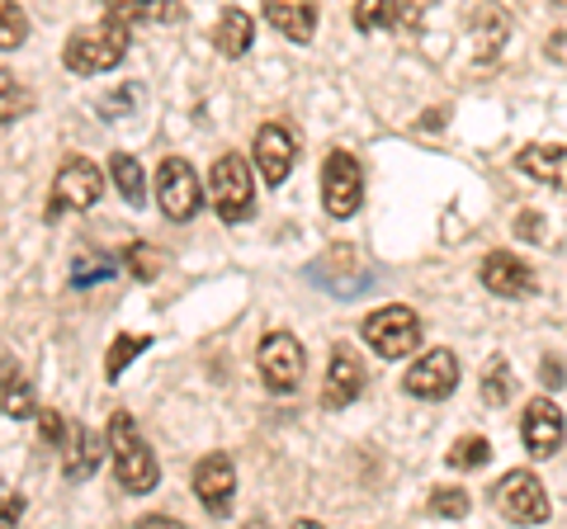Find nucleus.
Returning <instances> with one entry per match:
<instances>
[{
    "label": "nucleus",
    "instance_id": "nucleus-1",
    "mask_svg": "<svg viewBox=\"0 0 567 529\" xmlns=\"http://www.w3.org/2000/svg\"><path fill=\"white\" fill-rule=\"evenodd\" d=\"M128 58V24L118 20H100V24H85L66 39L62 48V62L71 76H100V72H114V66Z\"/></svg>",
    "mask_w": 567,
    "mask_h": 529
},
{
    "label": "nucleus",
    "instance_id": "nucleus-2",
    "mask_svg": "<svg viewBox=\"0 0 567 529\" xmlns=\"http://www.w3.org/2000/svg\"><path fill=\"white\" fill-rule=\"evenodd\" d=\"M110 458H114V478L123 491H133V497H147L162 478V468H156V454L152 445L142 439V431L133 426L128 412H114L110 416Z\"/></svg>",
    "mask_w": 567,
    "mask_h": 529
},
{
    "label": "nucleus",
    "instance_id": "nucleus-3",
    "mask_svg": "<svg viewBox=\"0 0 567 529\" xmlns=\"http://www.w3.org/2000/svg\"><path fill=\"white\" fill-rule=\"evenodd\" d=\"M208 204L213 214H218L223 222H246L256 214V180H251V166H246V156L227 152L213 162L208 170Z\"/></svg>",
    "mask_w": 567,
    "mask_h": 529
},
{
    "label": "nucleus",
    "instance_id": "nucleus-4",
    "mask_svg": "<svg viewBox=\"0 0 567 529\" xmlns=\"http://www.w3.org/2000/svg\"><path fill=\"white\" fill-rule=\"evenodd\" d=\"M364 345L379 360H406L421 345V317L402 303H388L364 317Z\"/></svg>",
    "mask_w": 567,
    "mask_h": 529
},
{
    "label": "nucleus",
    "instance_id": "nucleus-5",
    "mask_svg": "<svg viewBox=\"0 0 567 529\" xmlns=\"http://www.w3.org/2000/svg\"><path fill=\"white\" fill-rule=\"evenodd\" d=\"M104 194V175L95 162H85V156H71L62 162L58 180H52V194H48V218L58 222L62 214H85V208H95Z\"/></svg>",
    "mask_w": 567,
    "mask_h": 529
},
{
    "label": "nucleus",
    "instance_id": "nucleus-6",
    "mask_svg": "<svg viewBox=\"0 0 567 529\" xmlns=\"http://www.w3.org/2000/svg\"><path fill=\"white\" fill-rule=\"evenodd\" d=\"M256 369H260V378H265L270 393L289 397V393H298V383H303L308 355H303V345H298V336H289V331H270L256 350Z\"/></svg>",
    "mask_w": 567,
    "mask_h": 529
},
{
    "label": "nucleus",
    "instance_id": "nucleus-7",
    "mask_svg": "<svg viewBox=\"0 0 567 529\" xmlns=\"http://www.w3.org/2000/svg\"><path fill=\"white\" fill-rule=\"evenodd\" d=\"M156 204H162V214L171 222H189L204 208V185L185 156H166L156 166Z\"/></svg>",
    "mask_w": 567,
    "mask_h": 529
},
{
    "label": "nucleus",
    "instance_id": "nucleus-8",
    "mask_svg": "<svg viewBox=\"0 0 567 529\" xmlns=\"http://www.w3.org/2000/svg\"><path fill=\"white\" fill-rule=\"evenodd\" d=\"M492 506L502 510L511 525H544L548 520V491L529 468H511L506 478L492 487Z\"/></svg>",
    "mask_w": 567,
    "mask_h": 529
},
{
    "label": "nucleus",
    "instance_id": "nucleus-9",
    "mask_svg": "<svg viewBox=\"0 0 567 529\" xmlns=\"http://www.w3.org/2000/svg\"><path fill=\"white\" fill-rule=\"evenodd\" d=\"M308 279H312V284H322L331 298H354V293H364L369 284H374V274L364 270L360 251L346 246V241L327 246V251L317 256V264H308Z\"/></svg>",
    "mask_w": 567,
    "mask_h": 529
},
{
    "label": "nucleus",
    "instance_id": "nucleus-10",
    "mask_svg": "<svg viewBox=\"0 0 567 529\" xmlns=\"http://www.w3.org/2000/svg\"><path fill=\"white\" fill-rule=\"evenodd\" d=\"M364 199V170L350 152H331L322 166V204L331 218H354Z\"/></svg>",
    "mask_w": 567,
    "mask_h": 529
},
{
    "label": "nucleus",
    "instance_id": "nucleus-11",
    "mask_svg": "<svg viewBox=\"0 0 567 529\" xmlns=\"http://www.w3.org/2000/svg\"><path fill=\"white\" fill-rule=\"evenodd\" d=\"M194 497H199V506L208 510L213 520H223L227 510H233V497H237V468L227 454H204L199 464H194Z\"/></svg>",
    "mask_w": 567,
    "mask_h": 529
},
{
    "label": "nucleus",
    "instance_id": "nucleus-12",
    "mask_svg": "<svg viewBox=\"0 0 567 529\" xmlns=\"http://www.w3.org/2000/svg\"><path fill=\"white\" fill-rule=\"evenodd\" d=\"M406 397H421V402H445L454 387H458V360L454 350H425V355L402 374Z\"/></svg>",
    "mask_w": 567,
    "mask_h": 529
},
{
    "label": "nucleus",
    "instance_id": "nucleus-13",
    "mask_svg": "<svg viewBox=\"0 0 567 529\" xmlns=\"http://www.w3.org/2000/svg\"><path fill=\"white\" fill-rule=\"evenodd\" d=\"M520 439H525L529 458H548V454L563 449L567 421H563V412H558L554 397H535V402L525 407V416H520Z\"/></svg>",
    "mask_w": 567,
    "mask_h": 529
},
{
    "label": "nucleus",
    "instance_id": "nucleus-14",
    "mask_svg": "<svg viewBox=\"0 0 567 529\" xmlns=\"http://www.w3.org/2000/svg\"><path fill=\"white\" fill-rule=\"evenodd\" d=\"M364 393V364L354 355V345H331V364H327V383H322V407L341 412L354 397Z\"/></svg>",
    "mask_w": 567,
    "mask_h": 529
},
{
    "label": "nucleus",
    "instance_id": "nucleus-15",
    "mask_svg": "<svg viewBox=\"0 0 567 529\" xmlns=\"http://www.w3.org/2000/svg\"><path fill=\"white\" fill-rule=\"evenodd\" d=\"M104 454H110V435H95L91 426H66V435H62V478L66 483L95 478Z\"/></svg>",
    "mask_w": 567,
    "mask_h": 529
},
{
    "label": "nucleus",
    "instance_id": "nucleus-16",
    "mask_svg": "<svg viewBox=\"0 0 567 529\" xmlns=\"http://www.w3.org/2000/svg\"><path fill=\"white\" fill-rule=\"evenodd\" d=\"M293 162H298V137L284 123H265L256 133V166L265 175V185L279 189L293 175Z\"/></svg>",
    "mask_w": 567,
    "mask_h": 529
},
{
    "label": "nucleus",
    "instance_id": "nucleus-17",
    "mask_svg": "<svg viewBox=\"0 0 567 529\" xmlns=\"http://www.w3.org/2000/svg\"><path fill=\"white\" fill-rule=\"evenodd\" d=\"M477 279H483V289L496 293V298H529L535 293V270L511 251H487Z\"/></svg>",
    "mask_w": 567,
    "mask_h": 529
},
{
    "label": "nucleus",
    "instance_id": "nucleus-18",
    "mask_svg": "<svg viewBox=\"0 0 567 529\" xmlns=\"http://www.w3.org/2000/svg\"><path fill=\"white\" fill-rule=\"evenodd\" d=\"M468 33H473V58L496 62V52H502L511 39V14L502 6H477L473 20H468Z\"/></svg>",
    "mask_w": 567,
    "mask_h": 529
},
{
    "label": "nucleus",
    "instance_id": "nucleus-19",
    "mask_svg": "<svg viewBox=\"0 0 567 529\" xmlns=\"http://www.w3.org/2000/svg\"><path fill=\"white\" fill-rule=\"evenodd\" d=\"M0 412L10 421H29L39 416V397H33V383L24 378V369L14 355L0 360Z\"/></svg>",
    "mask_w": 567,
    "mask_h": 529
},
{
    "label": "nucleus",
    "instance_id": "nucleus-20",
    "mask_svg": "<svg viewBox=\"0 0 567 529\" xmlns=\"http://www.w3.org/2000/svg\"><path fill=\"white\" fill-rule=\"evenodd\" d=\"M260 6H265V20H270L284 39L308 43L317 33V0H260Z\"/></svg>",
    "mask_w": 567,
    "mask_h": 529
},
{
    "label": "nucleus",
    "instance_id": "nucleus-21",
    "mask_svg": "<svg viewBox=\"0 0 567 529\" xmlns=\"http://www.w3.org/2000/svg\"><path fill=\"white\" fill-rule=\"evenodd\" d=\"M516 166L520 175H529V180H539V185H558L567 189V147L563 143H539V147H525L516 156Z\"/></svg>",
    "mask_w": 567,
    "mask_h": 529
},
{
    "label": "nucleus",
    "instance_id": "nucleus-22",
    "mask_svg": "<svg viewBox=\"0 0 567 529\" xmlns=\"http://www.w3.org/2000/svg\"><path fill=\"white\" fill-rule=\"evenodd\" d=\"M251 43H256V20H251L246 10L227 6V10L218 14V29H213V48H218L223 58H246V52H251Z\"/></svg>",
    "mask_w": 567,
    "mask_h": 529
},
{
    "label": "nucleus",
    "instance_id": "nucleus-23",
    "mask_svg": "<svg viewBox=\"0 0 567 529\" xmlns=\"http://www.w3.org/2000/svg\"><path fill=\"white\" fill-rule=\"evenodd\" d=\"M104 14L118 24H171L181 14V0H104Z\"/></svg>",
    "mask_w": 567,
    "mask_h": 529
},
{
    "label": "nucleus",
    "instance_id": "nucleus-24",
    "mask_svg": "<svg viewBox=\"0 0 567 529\" xmlns=\"http://www.w3.org/2000/svg\"><path fill=\"white\" fill-rule=\"evenodd\" d=\"M110 175H114L118 199L128 204V208H142V204H147V175H142V166L133 162L128 152H118V156H114V162H110Z\"/></svg>",
    "mask_w": 567,
    "mask_h": 529
},
{
    "label": "nucleus",
    "instance_id": "nucleus-25",
    "mask_svg": "<svg viewBox=\"0 0 567 529\" xmlns=\"http://www.w3.org/2000/svg\"><path fill=\"white\" fill-rule=\"evenodd\" d=\"M29 110H33V91H29V85H20V76H14V72L0 66V123L24 118Z\"/></svg>",
    "mask_w": 567,
    "mask_h": 529
},
{
    "label": "nucleus",
    "instance_id": "nucleus-26",
    "mask_svg": "<svg viewBox=\"0 0 567 529\" xmlns=\"http://www.w3.org/2000/svg\"><path fill=\"white\" fill-rule=\"evenodd\" d=\"M487 458H492V439L487 435H464V439H454L445 464L458 468V473H468V468H487Z\"/></svg>",
    "mask_w": 567,
    "mask_h": 529
},
{
    "label": "nucleus",
    "instance_id": "nucleus-27",
    "mask_svg": "<svg viewBox=\"0 0 567 529\" xmlns=\"http://www.w3.org/2000/svg\"><path fill=\"white\" fill-rule=\"evenodd\" d=\"M152 345V336H137V331H133V336H114V345H110V355H104V378H118L123 374V369H128L137 355H142V350H147Z\"/></svg>",
    "mask_w": 567,
    "mask_h": 529
},
{
    "label": "nucleus",
    "instance_id": "nucleus-28",
    "mask_svg": "<svg viewBox=\"0 0 567 529\" xmlns=\"http://www.w3.org/2000/svg\"><path fill=\"white\" fill-rule=\"evenodd\" d=\"M511 393H516V374H511V364L492 360L487 374H483V402H487V407H506Z\"/></svg>",
    "mask_w": 567,
    "mask_h": 529
},
{
    "label": "nucleus",
    "instance_id": "nucleus-29",
    "mask_svg": "<svg viewBox=\"0 0 567 529\" xmlns=\"http://www.w3.org/2000/svg\"><path fill=\"white\" fill-rule=\"evenodd\" d=\"M162 251H156V246H147V241H133L128 251H123V264H128V274L133 279H142V284H152L156 274H162Z\"/></svg>",
    "mask_w": 567,
    "mask_h": 529
},
{
    "label": "nucleus",
    "instance_id": "nucleus-30",
    "mask_svg": "<svg viewBox=\"0 0 567 529\" xmlns=\"http://www.w3.org/2000/svg\"><path fill=\"white\" fill-rule=\"evenodd\" d=\"M110 279H114V260H104V256H76L71 260V289L110 284Z\"/></svg>",
    "mask_w": 567,
    "mask_h": 529
},
{
    "label": "nucleus",
    "instance_id": "nucleus-31",
    "mask_svg": "<svg viewBox=\"0 0 567 529\" xmlns=\"http://www.w3.org/2000/svg\"><path fill=\"white\" fill-rule=\"evenodd\" d=\"M29 39V14L14 0H0V52H14Z\"/></svg>",
    "mask_w": 567,
    "mask_h": 529
},
{
    "label": "nucleus",
    "instance_id": "nucleus-32",
    "mask_svg": "<svg viewBox=\"0 0 567 529\" xmlns=\"http://www.w3.org/2000/svg\"><path fill=\"white\" fill-rule=\"evenodd\" d=\"M393 14H398V0H354V29L360 33H374L383 24H393Z\"/></svg>",
    "mask_w": 567,
    "mask_h": 529
},
{
    "label": "nucleus",
    "instance_id": "nucleus-33",
    "mask_svg": "<svg viewBox=\"0 0 567 529\" xmlns=\"http://www.w3.org/2000/svg\"><path fill=\"white\" fill-rule=\"evenodd\" d=\"M468 506H473V501H468L464 487H435V491H431V510H435L440 520H464Z\"/></svg>",
    "mask_w": 567,
    "mask_h": 529
},
{
    "label": "nucleus",
    "instance_id": "nucleus-34",
    "mask_svg": "<svg viewBox=\"0 0 567 529\" xmlns=\"http://www.w3.org/2000/svg\"><path fill=\"white\" fill-rule=\"evenodd\" d=\"M137 104H142V91H137V85H123V91H114L110 100L100 104V114L104 118H123L128 110H137Z\"/></svg>",
    "mask_w": 567,
    "mask_h": 529
},
{
    "label": "nucleus",
    "instance_id": "nucleus-35",
    "mask_svg": "<svg viewBox=\"0 0 567 529\" xmlns=\"http://www.w3.org/2000/svg\"><path fill=\"white\" fill-rule=\"evenodd\" d=\"M39 431H43V439H48V445H58V449H62L66 421H62V412H58V407H39Z\"/></svg>",
    "mask_w": 567,
    "mask_h": 529
},
{
    "label": "nucleus",
    "instance_id": "nucleus-36",
    "mask_svg": "<svg viewBox=\"0 0 567 529\" xmlns=\"http://www.w3.org/2000/svg\"><path fill=\"white\" fill-rule=\"evenodd\" d=\"M29 510V501L20 497V491H6V483H0V525H14Z\"/></svg>",
    "mask_w": 567,
    "mask_h": 529
},
{
    "label": "nucleus",
    "instance_id": "nucleus-37",
    "mask_svg": "<svg viewBox=\"0 0 567 529\" xmlns=\"http://www.w3.org/2000/svg\"><path fill=\"white\" fill-rule=\"evenodd\" d=\"M539 383H544V387H563V383H567V374H563V360L544 355V360H539Z\"/></svg>",
    "mask_w": 567,
    "mask_h": 529
},
{
    "label": "nucleus",
    "instance_id": "nucleus-38",
    "mask_svg": "<svg viewBox=\"0 0 567 529\" xmlns=\"http://www.w3.org/2000/svg\"><path fill=\"white\" fill-rule=\"evenodd\" d=\"M516 232H520V237H529V241H539V237H544V232H539V214H529V208H525L520 222H516Z\"/></svg>",
    "mask_w": 567,
    "mask_h": 529
}]
</instances>
